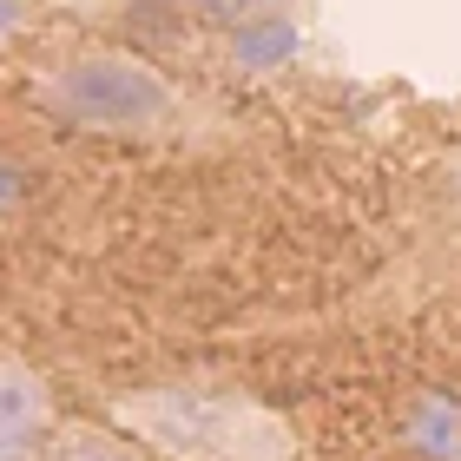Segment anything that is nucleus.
Wrapping results in <instances>:
<instances>
[{
  "label": "nucleus",
  "mask_w": 461,
  "mask_h": 461,
  "mask_svg": "<svg viewBox=\"0 0 461 461\" xmlns=\"http://www.w3.org/2000/svg\"><path fill=\"white\" fill-rule=\"evenodd\" d=\"M442 178H448V204H455V212H461V152L448 158V172H442Z\"/></svg>",
  "instance_id": "obj_5"
},
{
  "label": "nucleus",
  "mask_w": 461,
  "mask_h": 461,
  "mask_svg": "<svg viewBox=\"0 0 461 461\" xmlns=\"http://www.w3.org/2000/svg\"><path fill=\"white\" fill-rule=\"evenodd\" d=\"M40 99H47L59 119L86 125V132H125V139L178 132L185 113H192V106H185V93L152 67V59L119 53V47L67 53L59 67H47Z\"/></svg>",
  "instance_id": "obj_2"
},
{
  "label": "nucleus",
  "mask_w": 461,
  "mask_h": 461,
  "mask_svg": "<svg viewBox=\"0 0 461 461\" xmlns=\"http://www.w3.org/2000/svg\"><path fill=\"white\" fill-rule=\"evenodd\" d=\"M40 461H145L125 435L99 429V422H73V429H53L47 435V455Z\"/></svg>",
  "instance_id": "obj_4"
},
{
  "label": "nucleus",
  "mask_w": 461,
  "mask_h": 461,
  "mask_svg": "<svg viewBox=\"0 0 461 461\" xmlns=\"http://www.w3.org/2000/svg\"><path fill=\"white\" fill-rule=\"evenodd\" d=\"M113 422L172 461H297L290 422L244 389H212V383L125 389L113 395Z\"/></svg>",
  "instance_id": "obj_1"
},
{
  "label": "nucleus",
  "mask_w": 461,
  "mask_h": 461,
  "mask_svg": "<svg viewBox=\"0 0 461 461\" xmlns=\"http://www.w3.org/2000/svg\"><path fill=\"white\" fill-rule=\"evenodd\" d=\"M53 435V389L20 356H0V461H40Z\"/></svg>",
  "instance_id": "obj_3"
}]
</instances>
